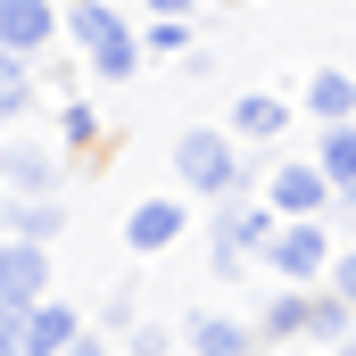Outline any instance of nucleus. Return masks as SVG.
I'll return each mask as SVG.
<instances>
[{
    "mask_svg": "<svg viewBox=\"0 0 356 356\" xmlns=\"http://www.w3.org/2000/svg\"><path fill=\"white\" fill-rule=\"evenodd\" d=\"M58 33L99 83H133L141 75V33L124 25L116 0H58Z\"/></svg>",
    "mask_w": 356,
    "mask_h": 356,
    "instance_id": "1",
    "label": "nucleus"
},
{
    "mask_svg": "<svg viewBox=\"0 0 356 356\" xmlns=\"http://www.w3.org/2000/svg\"><path fill=\"white\" fill-rule=\"evenodd\" d=\"M207 207H216V216H207V266H216V282H241V273L257 266L266 232H273V207L257 191H224V199H207Z\"/></svg>",
    "mask_w": 356,
    "mask_h": 356,
    "instance_id": "2",
    "label": "nucleus"
},
{
    "mask_svg": "<svg viewBox=\"0 0 356 356\" xmlns=\"http://www.w3.org/2000/svg\"><path fill=\"white\" fill-rule=\"evenodd\" d=\"M175 182H182V199H224V191H241V141H232L224 124H182Z\"/></svg>",
    "mask_w": 356,
    "mask_h": 356,
    "instance_id": "3",
    "label": "nucleus"
},
{
    "mask_svg": "<svg viewBox=\"0 0 356 356\" xmlns=\"http://www.w3.org/2000/svg\"><path fill=\"white\" fill-rule=\"evenodd\" d=\"M332 232H323V216H273V232H266V249H257V266L273 273V282H323V266H332Z\"/></svg>",
    "mask_w": 356,
    "mask_h": 356,
    "instance_id": "4",
    "label": "nucleus"
},
{
    "mask_svg": "<svg viewBox=\"0 0 356 356\" xmlns=\"http://www.w3.org/2000/svg\"><path fill=\"white\" fill-rule=\"evenodd\" d=\"M273 216H332V182L315 175V158H266V182H257Z\"/></svg>",
    "mask_w": 356,
    "mask_h": 356,
    "instance_id": "5",
    "label": "nucleus"
},
{
    "mask_svg": "<svg viewBox=\"0 0 356 356\" xmlns=\"http://www.w3.org/2000/svg\"><path fill=\"white\" fill-rule=\"evenodd\" d=\"M182 232H191V199H182V191H158V199H141V207L124 216V249H133V257H166Z\"/></svg>",
    "mask_w": 356,
    "mask_h": 356,
    "instance_id": "6",
    "label": "nucleus"
},
{
    "mask_svg": "<svg viewBox=\"0 0 356 356\" xmlns=\"http://www.w3.org/2000/svg\"><path fill=\"white\" fill-rule=\"evenodd\" d=\"M58 182H67L58 141H8V149H0V191H8V199H50Z\"/></svg>",
    "mask_w": 356,
    "mask_h": 356,
    "instance_id": "7",
    "label": "nucleus"
},
{
    "mask_svg": "<svg viewBox=\"0 0 356 356\" xmlns=\"http://www.w3.org/2000/svg\"><path fill=\"white\" fill-rule=\"evenodd\" d=\"M58 33V0H0V50L8 58H50Z\"/></svg>",
    "mask_w": 356,
    "mask_h": 356,
    "instance_id": "8",
    "label": "nucleus"
},
{
    "mask_svg": "<svg viewBox=\"0 0 356 356\" xmlns=\"http://www.w3.org/2000/svg\"><path fill=\"white\" fill-rule=\"evenodd\" d=\"M290 116H298V99H282V91H241V99L224 108V133H232L241 149H273V141L290 133Z\"/></svg>",
    "mask_w": 356,
    "mask_h": 356,
    "instance_id": "9",
    "label": "nucleus"
},
{
    "mask_svg": "<svg viewBox=\"0 0 356 356\" xmlns=\"http://www.w3.org/2000/svg\"><path fill=\"white\" fill-rule=\"evenodd\" d=\"M182 348L191 356H266L257 332H249L241 315H224V307H191V315H182Z\"/></svg>",
    "mask_w": 356,
    "mask_h": 356,
    "instance_id": "10",
    "label": "nucleus"
},
{
    "mask_svg": "<svg viewBox=\"0 0 356 356\" xmlns=\"http://www.w3.org/2000/svg\"><path fill=\"white\" fill-rule=\"evenodd\" d=\"M315 175L332 182V199L356 207V116L348 124H315Z\"/></svg>",
    "mask_w": 356,
    "mask_h": 356,
    "instance_id": "11",
    "label": "nucleus"
},
{
    "mask_svg": "<svg viewBox=\"0 0 356 356\" xmlns=\"http://www.w3.org/2000/svg\"><path fill=\"white\" fill-rule=\"evenodd\" d=\"M249 332H257V348H298V332H307V290H298V282H282L266 307L249 315Z\"/></svg>",
    "mask_w": 356,
    "mask_h": 356,
    "instance_id": "12",
    "label": "nucleus"
},
{
    "mask_svg": "<svg viewBox=\"0 0 356 356\" xmlns=\"http://www.w3.org/2000/svg\"><path fill=\"white\" fill-rule=\"evenodd\" d=\"M0 298H50V241H8L0 249Z\"/></svg>",
    "mask_w": 356,
    "mask_h": 356,
    "instance_id": "13",
    "label": "nucleus"
},
{
    "mask_svg": "<svg viewBox=\"0 0 356 356\" xmlns=\"http://www.w3.org/2000/svg\"><path fill=\"white\" fill-rule=\"evenodd\" d=\"M298 108H307L315 124H348V116H356V75H348V67H315L307 91H298Z\"/></svg>",
    "mask_w": 356,
    "mask_h": 356,
    "instance_id": "14",
    "label": "nucleus"
},
{
    "mask_svg": "<svg viewBox=\"0 0 356 356\" xmlns=\"http://www.w3.org/2000/svg\"><path fill=\"white\" fill-rule=\"evenodd\" d=\"M0 232L8 241H58L67 232V199H0Z\"/></svg>",
    "mask_w": 356,
    "mask_h": 356,
    "instance_id": "15",
    "label": "nucleus"
},
{
    "mask_svg": "<svg viewBox=\"0 0 356 356\" xmlns=\"http://www.w3.org/2000/svg\"><path fill=\"white\" fill-rule=\"evenodd\" d=\"M33 108H42V67L0 50V124H25Z\"/></svg>",
    "mask_w": 356,
    "mask_h": 356,
    "instance_id": "16",
    "label": "nucleus"
},
{
    "mask_svg": "<svg viewBox=\"0 0 356 356\" xmlns=\"http://www.w3.org/2000/svg\"><path fill=\"white\" fill-rule=\"evenodd\" d=\"M348 332H356V315L323 290V282H307V332H298V340H307V348H340Z\"/></svg>",
    "mask_w": 356,
    "mask_h": 356,
    "instance_id": "17",
    "label": "nucleus"
},
{
    "mask_svg": "<svg viewBox=\"0 0 356 356\" xmlns=\"http://www.w3.org/2000/svg\"><path fill=\"white\" fill-rule=\"evenodd\" d=\"M99 141H108V124H99V108H91V99H58V158L75 166V158H91Z\"/></svg>",
    "mask_w": 356,
    "mask_h": 356,
    "instance_id": "18",
    "label": "nucleus"
},
{
    "mask_svg": "<svg viewBox=\"0 0 356 356\" xmlns=\"http://www.w3.org/2000/svg\"><path fill=\"white\" fill-rule=\"evenodd\" d=\"M75 332H83V315H75L67 298H33V356H58Z\"/></svg>",
    "mask_w": 356,
    "mask_h": 356,
    "instance_id": "19",
    "label": "nucleus"
},
{
    "mask_svg": "<svg viewBox=\"0 0 356 356\" xmlns=\"http://www.w3.org/2000/svg\"><path fill=\"white\" fill-rule=\"evenodd\" d=\"M0 356H33V298H0Z\"/></svg>",
    "mask_w": 356,
    "mask_h": 356,
    "instance_id": "20",
    "label": "nucleus"
},
{
    "mask_svg": "<svg viewBox=\"0 0 356 356\" xmlns=\"http://www.w3.org/2000/svg\"><path fill=\"white\" fill-rule=\"evenodd\" d=\"M191 50V17H149L141 25V58H182Z\"/></svg>",
    "mask_w": 356,
    "mask_h": 356,
    "instance_id": "21",
    "label": "nucleus"
},
{
    "mask_svg": "<svg viewBox=\"0 0 356 356\" xmlns=\"http://www.w3.org/2000/svg\"><path fill=\"white\" fill-rule=\"evenodd\" d=\"M323 290H332V298L356 315V241H348V249H332V266H323Z\"/></svg>",
    "mask_w": 356,
    "mask_h": 356,
    "instance_id": "22",
    "label": "nucleus"
},
{
    "mask_svg": "<svg viewBox=\"0 0 356 356\" xmlns=\"http://www.w3.org/2000/svg\"><path fill=\"white\" fill-rule=\"evenodd\" d=\"M166 348H175V332H166V323H141V332H133V348H124V356H166Z\"/></svg>",
    "mask_w": 356,
    "mask_h": 356,
    "instance_id": "23",
    "label": "nucleus"
},
{
    "mask_svg": "<svg viewBox=\"0 0 356 356\" xmlns=\"http://www.w3.org/2000/svg\"><path fill=\"white\" fill-rule=\"evenodd\" d=\"M58 356H116V348H108V332H99V323H83V332H75Z\"/></svg>",
    "mask_w": 356,
    "mask_h": 356,
    "instance_id": "24",
    "label": "nucleus"
},
{
    "mask_svg": "<svg viewBox=\"0 0 356 356\" xmlns=\"http://www.w3.org/2000/svg\"><path fill=\"white\" fill-rule=\"evenodd\" d=\"M124 323H133V290H116V298H108V315H99V332H124Z\"/></svg>",
    "mask_w": 356,
    "mask_h": 356,
    "instance_id": "25",
    "label": "nucleus"
},
{
    "mask_svg": "<svg viewBox=\"0 0 356 356\" xmlns=\"http://www.w3.org/2000/svg\"><path fill=\"white\" fill-rule=\"evenodd\" d=\"M141 8H149V17H191L199 0H141Z\"/></svg>",
    "mask_w": 356,
    "mask_h": 356,
    "instance_id": "26",
    "label": "nucleus"
},
{
    "mask_svg": "<svg viewBox=\"0 0 356 356\" xmlns=\"http://www.w3.org/2000/svg\"><path fill=\"white\" fill-rule=\"evenodd\" d=\"M332 356H356V332H348V340H340V348H332Z\"/></svg>",
    "mask_w": 356,
    "mask_h": 356,
    "instance_id": "27",
    "label": "nucleus"
},
{
    "mask_svg": "<svg viewBox=\"0 0 356 356\" xmlns=\"http://www.w3.org/2000/svg\"><path fill=\"white\" fill-rule=\"evenodd\" d=\"M298 356H332V348H307V340H298Z\"/></svg>",
    "mask_w": 356,
    "mask_h": 356,
    "instance_id": "28",
    "label": "nucleus"
},
{
    "mask_svg": "<svg viewBox=\"0 0 356 356\" xmlns=\"http://www.w3.org/2000/svg\"><path fill=\"white\" fill-rule=\"evenodd\" d=\"M0 249H8V232H0Z\"/></svg>",
    "mask_w": 356,
    "mask_h": 356,
    "instance_id": "29",
    "label": "nucleus"
}]
</instances>
